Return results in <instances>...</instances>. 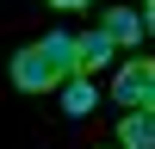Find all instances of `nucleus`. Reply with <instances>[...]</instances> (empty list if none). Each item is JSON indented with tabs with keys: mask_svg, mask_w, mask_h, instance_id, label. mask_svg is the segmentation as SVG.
I'll return each mask as SVG.
<instances>
[{
	"mask_svg": "<svg viewBox=\"0 0 155 149\" xmlns=\"http://www.w3.org/2000/svg\"><path fill=\"white\" fill-rule=\"evenodd\" d=\"M6 74H12L19 93H56V87L74 74V37L68 31H50V37H37V44L12 50Z\"/></svg>",
	"mask_w": 155,
	"mask_h": 149,
	"instance_id": "f257e3e1",
	"label": "nucleus"
},
{
	"mask_svg": "<svg viewBox=\"0 0 155 149\" xmlns=\"http://www.w3.org/2000/svg\"><path fill=\"white\" fill-rule=\"evenodd\" d=\"M112 99L124 112H155V62H124V74L112 81Z\"/></svg>",
	"mask_w": 155,
	"mask_h": 149,
	"instance_id": "f03ea898",
	"label": "nucleus"
},
{
	"mask_svg": "<svg viewBox=\"0 0 155 149\" xmlns=\"http://www.w3.org/2000/svg\"><path fill=\"white\" fill-rule=\"evenodd\" d=\"M112 50H118V44H112L99 25H93L87 37H74V74H99V68L112 62Z\"/></svg>",
	"mask_w": 155,
	"mask_h": 149,
	"instance_id": "7ed1b4c3",
	"label": "nucleus"
},
{
	"mask_svg": "<svg viewBox=\"0 0 155 149\" xmlns=\"http://www.w3.org/2000/svg\"><path fill=\"white\" fill-rule=\"evenodd\" d=\"M56 93H62V112H68V118H87V112L99 106V87H93V74H68Z\"/></svg>",
	"mask_w": 155,
	"mask_h": 149,
	"instance_id": "20e7f679",
	"label": "nucleus"
},
{
	"mask_svg": "<svg viewBox=\"0 0 155 149\" xmlns=\"http://www.w3.org/2000/svg\"><path fill=\"white\" fill-rule=\"evenodd\" d=\"M99 31H106L112 44H143V19H137V6H106Z\"/></svg>",
	"mask_w": 155,
	"mask_h": 149,
	"instance_id": "39448f33",
	"label": "nucleus"
},
{
	"mask_svg": "<svg viewBox=\"0 0 155 149\" xmlns=\"http://www.w3.org/2000/svg\"><path fill=\"white\" fill-rule=\"evenodd\" d=\"M118 149H155V112H124L118 118Z\"/></svg>",
	"mask_w": 155,
	"mask_h": 149,
	"instance_id": "423d86ee",
	"label": "nucleus"
},
{
	"mask_svg": "<svg viewBox=\"0 0 155 149\" xmlns=\"http://www.w3.org/2000/svg\"><path fill=\"white\" fill-rule=\"evenodd\" d=\"M44 6H56V12H87L93 0H44Z\"/></svg>",
	"mask_w": 155,
	"mask_h": 149,
	"instance_id": "0eeeda50",
	"label": "nucleus"
},
{
	"mask_svg": "<svg viewBox=\"0 0 155 149\" xmlns=\"http://www.w3.org/2000/svg\"><path fill=\"white\" fill-rule=\"evenodd\" d=\"M137 19H143V31L155 37V0H149V6H143V12H137Z\"/></svg>",
	"mask_w": 155,
	"mask_h": 149,
	"instance_id": "6e6552de",
	"label": "nucleus"
}]
</instances>
